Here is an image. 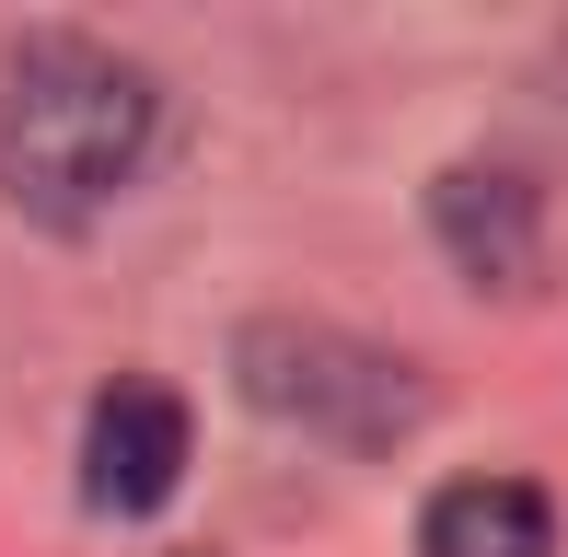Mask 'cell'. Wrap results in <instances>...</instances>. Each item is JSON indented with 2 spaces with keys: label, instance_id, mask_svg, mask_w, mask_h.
Returning a JSON list of instances; mask_svg holds the SVG:
<instances>
[{
  "label": "cell",
  "instance_id": "cell-4",
  "mask_svg": "<svg viewBox=\"0 0 568 557\" xmlns=\"http://www.w3.org/2000/svg\"><path fill=\"white\" fill-rule=\"evenodd\" d=\"M429 233L476 291H534L546 278V186L523 163H442L429 174Z\"/></svg>",
  "mask_w": 568,
  "mask_h": 557
},
{
  "label": "cell",
  "instance_id": "cell-5",
  "mask_svg": "<svg viewBox=\"0 0 568 557\" xmlns=\"http://www.w3.org/2000/svg\"><path fill=\"white\" fill-rule=\"evenodd\" d=\"M418 557H557V499L510 465L442 476L418 499Z\"/></svg>",
  "mask_w": 568,
  "mask_h": 557
},
{
  "label": "cell",
  "instance_id": "cell-1",
  "mask_svg": "<svg viewBox=\"0 0 568 557\" xmlns=\"http://www.w3.org/2000/svg\"><path fill=\"white\" fill-rule=\"evenodd\" d=\"M163 151V82L93 23H23L0 47V198L36 233H93Z\"/></svg>",
  "mask_w": 568,
  "mask_h": 557
},
{
  "label": "cell",
  "instance_id": "cell-3",
  "mask_svg": "<svg viewBox=\"0 0 568 557\" xmlns=\"http://www.w3.org/2000/svg\"><path fill=\"white\" fill-rule=\"evenodd\" d=\"M186 465H197V418H186V395H174V384L116 372V384L82 407V499H93L105 523L163 512V499L186 488Z\"/></svg>",
  "mask_w": 568,
  "mask_h": 557
},
{
  "label": "cell",
  "instance_id": "cell-2",
  "mask_svg": "<svg viewBox=\"0 0 568 557\" xmlns=\"http://www.w3.org/2000/svg\"><path fill=\"white\" fill-rule=\"evenodd\" d=\"M232 384L267 429H302V442L348 453V465H383L429 429V384L406 348L359 337L337 314H244L232 325Z\"/></svg>",
  "mask_w": 568,
  "mask_h": 557
}]
</instances>
